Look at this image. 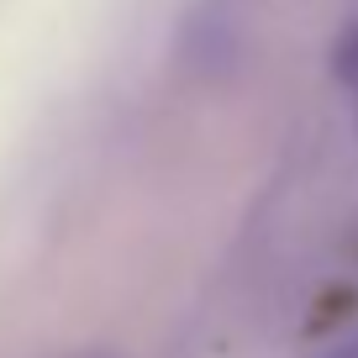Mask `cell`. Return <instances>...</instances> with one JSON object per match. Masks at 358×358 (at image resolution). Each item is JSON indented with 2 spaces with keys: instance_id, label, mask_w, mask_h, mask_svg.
Segmentation results:
<instances>
[{
  "instance_id": "1",
  "label": "cell",
  "mask_w": 358,
  "mask_h": 358,
  "mask_svg": "<svg viewBox=\"0 0 358 358\" xmlns=\"http://www.w3.org/2000/svg\"><path fill=\"white\" fill-rule=\"evenodd\" d=\"M258 6H264V0H195L190 32L201 37V43H227V37H232Z\"/></svg>"
},
{
  "instance_id": "2",
  "label": "cell",
  "mask_w": 358,
  "mask_h": 358,
  "mask_svg": "<svg viewBox=\"0 0 358 358\" xmlns=\"http://www.w3.org/2000/svg\"><path fill=\"white\" fill-rule=\"evenodd\" d=\"M332 358H358V337H353V343H348V348H337Z\"/></svg>"
},
{
  "instance_id": "3",
  "label": "cell",
  "mask_w": 358,
  "mask_h": 358,
  "mask_svg": "<svg viewBox=\"0 0 358 358\" xmlns=\"http://www.w3.org/2000/svg\"><path fill=\"white\" fill-rule=\"evenodd\" d=\"M58 358H116V353H58Z\"/></svg>"
}]
</instances>
